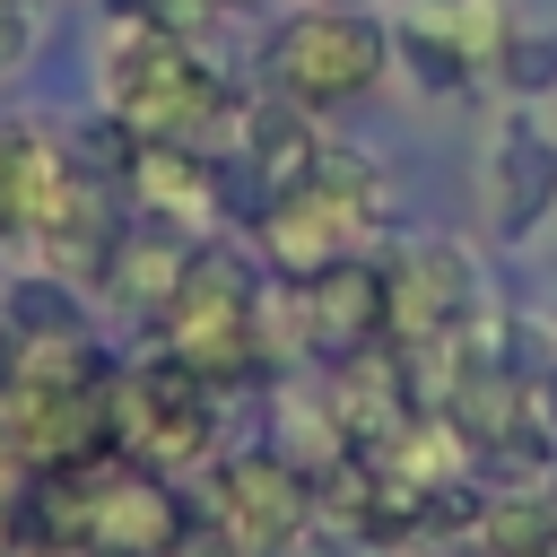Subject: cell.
Segmentation results:
<instances>
[{"instance_id":"cell-6","label":"cell","mask_w":557,"mask_h":557,"mask_svg":"<svg viewBox=\"0 0 557 557\" xmlns=\"http://www.w3.org/2000/svg\"><path fill=\"white\" fill-rule=\"evenodd\" d=\"M209 513H218V531H226L244 557H261V548H278V540L305 531L313 487H305V470H296L287 453H235V461L218 470V487H209Z\"/></svg>"},{"instance_id":"cell-12","label":"cell","mask_w":557,"mask_h":557,"mask_svg":"<svg viewBox=\"0 0 557 557\" xmlns=\"http://www.w3.org/2000/svg\"><path fill=\"white\" fill-rule=\"evenodd\" d=\"M540 548H557V505H548L540 487H522V496H487V505H479V522H470V557H540Z\"/></svg>"},{"instance_id":"cell-16","label":"cell","mask_w":557,"mask_h":557,"mask_svg":"<svg viewBox=\"0 0 557 557\" xmlns=\"http://www.w3.org/2000/svg\"><path fill=\"white\" fill-rule=\"evenodd\" d=\"M400 61H409V78H418L426 96H461V87H470V44H453V35H435V26H409V35H400Z\"/></svg>"},{"instance_id":"cell-2","label":"cell","mask_w":557,"mask_h":557,"mask_svg":"<svg viewBox=\"0 0 557 557\" xmlns=\"http://www.w3.org/2000/svg\"><path fill=\"white\" fill-rule=\"evenodd\" d=\"M157 331H165V348H174L183 366H200L209 383L252 374V366H261V287H252V270H244L235 252H191V270H183V287L165 296Z\"/></svg>"},{"instance_id":"cell-13","label":"cell","mask_w":557,"mask_h":557,"mask_svg":"<svg viewBox=\"0 0 557 557\" xmlns=\"http://www.w3.org/2000/svg\"><path fill=\"white\" fill-rule=\"evenodd\" d=\"M139 131L122 122V113H96V122H78L70 139H61V157H70V174L87 183V191H122L131 174H139Z\"/></svg>"},{"instance_id":"cell-23","label":"cell","mask_w":557,"mask_h":557,"mask_svg":"<svg viewBox=\"0 0 557 557\" xmlns=\"http://www.w3.org/2000/svg\"><path fill=\"white\" fill-rule=\"evenodd\" d=\"M540 557H557V548H540Z\"/></svg>"},{"instance_id":"cell-14","label":"cell","mask_w":557,"mask_h":557,"mask_svg":"<svg viewBox=\"0 0 557 557\" xmlns=\"http://www.w3.org/2000/svg\"><path fill=\"white\" fill-rule=\"evenodd\" d=\"M0 322L17 339H78V296H70V278L35 270V278H9L0 287Z\"/></svg>"},{"instance_id":"cell-9","label":"cell","mask_w":557,"mask_h":557,"mask_svg":"<svg viewBox=\"0 0 557 557\" xmlns=\"http://www.w3.org/2000/svg\"><path fill=\"white\" fill-rule=\"evenodd\" d=\"M331 418H339V444L383 453V444L418 418V374H409V357H400L392 339L339 357V366H331Z\"/></svg>"},{"instance_id":"cell-8","label":"cell","mask_w":557,"mask_h":557,"mask_svg":"<svg viewBox=\"0 0 557 557\" xmlns=\"http://www.w3.org/2000/svg\"><path fill=\"white\" fill-rule=\"evenodd\" d=\"M548 218H557V131L505 113V131L487 139V226L505 244H531Z\"/></svg>"},{"instance_id":"cell-15","label":"cell","mask_w":557,"mask_h":557,"mask_svg":"<svg viewBox=\"0 0 557 557\" xmlns=\"http://www.w3.org/2000/svg\"><path fill=\"white\" fill-rule=\"evenodd\" d=\"M278 209V191L244 165V148H209V218H226V226H261Z\"/></svg>"},{"instance_id":"cell-17","label":"cell","mask_w":557,"mask_h":557,"mask_svg":"<svg viewBox=\"0 0 557 557\" xmlns=\"http://www.w3.org/2000/svg\"><path fill=\"white\" fill-rule=\"evenodd\" d=\"M496 78L531 104V96H548L557 87V35H505L496 44Z\"/></svg>"},{"instance_id":"cell-21","label":"cell","mask_w":557,"mask_h":557,"mask_svg":"<svg viewBox=\"0 0 557 557\" xmlns=\"http://www.w3.org/2000/svg\"><path fill=\"white\" fill-rule=\"evenodd\" d=\"M9 557H87V548H9Z\"/></svg>"},{"instance_id":"cell-4","label":"cell","mask_w":557,"mask_h":557,"mask_svg":"<svg viewBox=\"0 0 557 557\" xmlns=\"http://www.w3.org/2000/svg\"><path fill=\"white\" fill-rule=\"evenodd\" d=\"M209 400H218V383H209L200 366H183L174 348L139 357V374H122V383L104 392L122 453H131V461H148V470H174V461L209 453V426H218V418H209Z\"/></svg>"},{"instance_id":"cell-22","label":"cell","mask_w":557,"mask_h":557,"mask_svg":"<svg viewBox=\"0 0 557 557\" xmlns=\"http://www.w3.org/2000/svg\"><path fill=\"white\" fill-rule=\"evenodd\" d=\"M0 339H17V331H9V322H0Z\"/></svg>"},{"instance_id":"cell-10","label":"cell","mask_w":557,"mask_h":557,"mask_svg":"<svg viewBox=\"0 0 557 557\" xmlns=\"http://www.w3.org/2000/svg\"><path fill=\"white\" fill-rule=\"evenodd\" d=\"M235 148H244V165H252L270 191H296V183L313 174V157H322V131H313V113H305L296 96L261 87L252 104H235Z\"/></svg>"},{"instance_id":"cell-18","label":"cell","mask_w":557,"mask_h":557,"mask_svg":"<svg viewBox=\"0 0 557 557\" xmlns=\"http://www.w3.org/2000/svg\"><path fill=\"white\" fill-rule=\"evenodd\" d=\"M522 418H531V435L557 453V366H540V374H522Z\"/></svg>"},{"instance_id":"cell-19","label":"cell","mask_w":557,"mask_h":557,"mask_svg":"<svg viewBox=\"0 0 557 557\" xmlns=\"http://www.w3.org/2000/svg\"><path fill=\"white\" fill-rule=\"evenodd\" d=\"M17 148L26 131H0V235H17Z\"/></svg>"},{"instance_id":"cell-1","label":"cell","mask_w":557,"mask_h":557,"mask_svg":"<svg viewBox=\"0 0 557 557\" xmlns=\"http://www.w3.org/2000/svg\"><path fill=\"white\" fill-rule=\"evenodd\" d=\"M104 113H122L148 148H209L235 96L218 70H200V52L174 26H122L104 52Z\"/></svg>"},{"instance_id":"cell-7","label":"cell","mask_w":557,"mask_h":557,"mask_svg":"<svg viewBox=\"0 0 557 557\" xmlns=\"http://www.w3.org/2000/svg\"><path fill=\"white\" fill-rule=\"evenodd\" d=\"M287 313H296V339L339 366V357L383 339V270L374 261H331L313 278H287Z\"/></svg>"},{"instance_id":"cell-11","label":"cell","mask_w":557,"mask_h":557,"mask_svg":"<svg viewBox=\"0 0 557 557\" xmlns=\"http://www.w3.org/2000/svg\"><path fill=\"white\" fill-rule=\"evenodd\" d=\"M191 252H200L191 235H174L165 218H139V235H113V261H104V278H113V296H131V305L165 313V296L183 287Z\"/></svg>"},{"instance_id":"cell-5","label":"cell","mask_w":557,"mask_h":557,"mask_svg":"<svg viewBox=\"0 0 557 557\" xmlns=\"http://www.w3.org/2000/svg\"><path fill=\"white\" fill-rule=\"evenodd\" d=\"M479 331V261L444 235L409 244L392 270H383V339L400 357H426L444 339H470Z\"/></svg>"},{"instance_id":"cell-3","label":"cell","mask_w":557,"mask_h":557,"mask_svg":"<svg viewBox=\"0 0 557 557\" xmlns=\"http://www.w3.org/2000/svg\"><path fill=\"white\" fill-rule=\"evenodd\" d=\"M383 61H392V35H383L366 9H296V17H278L270 44H261L270 87L296 96L305 113L366 96V87L383 78Z\"/></svg>"},{"instance_id":"cell-20","label":"cell","mask_w":557,"mask_h":557,"mask_svg":"<svg viewBox=\"0 0 557 557\" xmlns=\"http://www.w3.org/2000/svg\"><path fill=\"white\" fill-rule=\"evenodd\" d=\"M26 44H35L26 9H17V0H0V70H17V61H26Z\"/></svg>"}]
</instances>
